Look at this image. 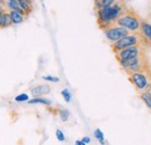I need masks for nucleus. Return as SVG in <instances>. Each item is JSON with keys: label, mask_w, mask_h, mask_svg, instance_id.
Wrapping results in <instances>:
<instances>
[{"label": "nucleus", "mask_w": 151, "mask_h": 145, "mask_svg": "<svg viewBox=\"0 0 151 145\" xmlns=\"http://www.w3.org/2000/svg\"><path fill=\"white\" fill-rule=\"evenodd\" d=\"M139 35L142 38L143 45L148 49L151 47V22L148 19L141 20V28H139Z\"/></svg>", "instance_id": "6e6552de"}, {"label": "nucleus", "mask_w": 151, "mask_h": 145, "mask_svg": "<svg viewBox=\"0 0 151 145\" xmlns=\"http://www.w3.org/2000/svg\"><path fill=\"white\" fill-rule=\"evenodd\" d=\"M58 115H59V118L63 121V122H66L70 117V111L68 109L65 108H62L58 110Z\"/></svg>", "instance_id": "dca6fc26"}, {"label": "nucleus", "mask_w": 151, "mask_h": 145, "mask_svg": "<svg viewBox=\"0 0 151 145\" xmlns=\"http://www.w3.org/2000/svg\"><path fill=\"white\" fill-rule=\"evenodd\" d=\"M120 67L127 73V75L135 72H148L151 73V65L149 58L147 56V51L139 55L138 57H135L132 59L127 60H117Z\"/></svg>", "instance_id": "f03ea898"}, {"label": "nucleus", "mask_w": 151, "mask_h": 145, "mask_svg": "<svg viewBox=\"0 0 151 145\" xmlns=\"http://www.w3.org/2000/svg\"><path fill=\"white\" fill-rule=\"evenodd\" d=\"M138 96H139V99L144 102V105H145V106L151 110V96H149L148 94H145L144 92L139 93V94H138Z\"/></svg>", "instance_id": "2eb2a0df"}, {"label": "nucleus", "mask_w": 151, "mask_h": 145, "mask_svg": "<svg viewBox=\"0 0 151 145\" xmlns=\"http://www.w3.org/2000/svg\"><path fill=\"white\" fill-rule=\"evenodd\" d=\"M4 12H5V7H4L2 5H0V19H1V17H2Z\"/></svg>", "instance_id": "b1692460"}, {"label": "nucleus", "mask_w": 151, "mask_h": 145, "mask_svg": "<svg viewBox=\"0 0 151 145\" xmlns=\"http://www.w3.org/2000/svg\"><path fill=\"white\" fill-rule=\"evenodd\" d=\"M129 81L132 83V85L135 87L136 92L139 94L141 92H143L148 85L151 83V73L148 72H135L128 75Z\"/></svg>", "instance_id": "39448f33"}, {"label": "nucleus", "mask_w": 151, "mask_h": 145, "mask_svg": "<svg viewBox=\"0 0 151 145\" xmlns=\"http://www.w3.org/2000/svg\"><path fill=\"white\" fill-rule=\"evenodd\" d=\"M75 145H86V144H85L83 141H76Z\"/></svg>", "instance_id": "393cba45"}, {"label": "nucleus", "mask_w": 151, "mask_h": 145, "mask_svg": "<svg viewBox=\"0 0 151 145\" xmlns=\"http://www.w3.org/2000/svg\"><path fill=\"white\" fill-rule=\"evenodd\" d=\"M50 91H51V87H50L49 85H47V84H41V85H37V86H35V87H33V88L30 90L32 95H33L34 98L43 96V95L50 93Z\"/></svg>", "instance_id": "1a4fd4ad"}, {"label": "nucleus", "mask_w": 151, "mask_h": 145, "mask_svg": "<svg viewBox=\"0 0 151 145\" xmlns=\"http://www.w3.org/2000/svg\"><path fill=\"white\" fill-rule=\"evenodd\" d=\"M135 45H143V42H142L139 33H129L127 36L122 37L117 42L112 43L111 48H112V51H113L114 54H116V52H119V51H121L123 49H127V48H130V47H135Z\"/></svg>", "instance_id": "20e7f679"}, {"label": "nucleus", "mask_w": 151, "mask_h": 145, "mask_svg": "<svg viewBox=\"0 0 151 145\" xmlns=\"http://www.w3.org/2000/svg\"><path fill=\"white\" fill-rule=\"evenodd\" d=\"M11 26H13V22H12V19H11L9 11L5 9L2 17L0 19V28H8Z\"/></svg>", "instance_id": "9d476101"}, {"label": "nucleus", "mask_w": 151, "mask_h": 145, "mask_svg": "<svg viewBox=\"0 0 151 145\" xmlns=\"http://www.w3.org/2000/svg\"><path fill=\"white\" fill-rule=\"evenodd\" d=\"M94 136L95 138L100 142V144H105V135H104V132L100 130V129H95L94 131Z\"/></svg>", "instance_id": "f3484780"}, {"label": "nucleus", "mask_w": 151, "mask_h": 145, "mask_svg": "<svg viewBox=\"0 0 151 145\" xmlns=\"http://www.w3.org/2000/svg\"><path fill=\"white\" fill-rule=\"evenodd\" d=\"M141 20L139 15L132 8H126L123 13L116 20L115 24L127 29L129 33H139L141 28Z\"/></svg>", "instance_id": "7ed1b4c3"}, {"label": "nucleus", "mask_w": 151, "mask_h": 145, "mask_svg": "<svg viewBox=\"0 0 151 145\" xmlns=\"http://www.w3.org/2000/svg\"><path fill=\"white\" fill-rule=\"evenodd\" d=\"M145 48L143 45H135V47H130L127 49H123L119 52L115 54V58L116 60H127V59H132L135 57H138L139 55L145 52Z\"/></svg>", "instance_id": "0eeeda50"}, {"label": "nucleus", "mask_w": 151, "mask_h": 145, "mask_svg": "<svg viewBox=\"0 0 151 145\" xmlns=\"http://www.w3.org/2000/svg\"><path fill=\"white\" fill-rule=\"evenodd\" d=\"M126 8L127 7L123 0H117L111 7H102L100 9H96L95 13H96V21H98L99 28L105 30L106 28L115 24L116 20L123 13Z\"/></svg>", "instance_id": "f257e3e1"}, {"label": "nucleus", "mask_w": 151, "mask_h": 145, "mask_svg": "<svg viewBox=\"0 0 151 145\" xmlns=\"http://www.w3.org/2000/svg\"><path fill=\"white\" fill-rule=\"evenodd\" d=\"M5 2H6V0H0V5H2V6H4V5H5Z\"/></svg>", "instance_id": "a878e982"}, {"label": "nucleus", "mask_w": 151, "mask_h": 145, "mask_svg": "<svg viewBox=\"0 0 151 145\" xmlns=\"http://www.w3.org/2000/svg\"><path fill=\"white\" fill-rule=\"evenodd\" d=\"M9 14H11V19H12L13 24H20V23H22L24 21V18H26V14L17 12V11H11Z\"/></svg>", "instance_id": "ddd939ff"}, {"label": "nucleus", "mask_w": 151, "mask_h": 145, "mask_svg": "<svg viewBox=\"0 0 151 145\" xmlns=\"http://www.w3.org/2000/svg\"><path fill=\"white\" fill-rule=\"evenodd\" d=\"M18 2H19V5H20V7H21V9L26 13V15L28 17L29 15V13L33 11V5H30V4H28L26 0H18Z\"/></svg>", "instance_id": "4468645a"}, {"label": "nucleus", "mask_w": 151, "mask_h": 145, "mask_svg": "<svg viewBox=\"0 0 151 145\" xmlns=\"http://www.w3.org/2000/svg\"><path fill=\"white\" fill-rule=\"evenodd\" d=\"M60 94H62V96L64 98V100H65L66 102H70V101H71V98H72V95H71V93H70V91H69L68 88L63 90Z\"/></svg>", "instance_id": "6ab92c4d"}, {"label": "nucleus", "mask_w": 151, "mask_h": 145, "mask_svg": "<svg viewBox=\"0 0 151 145\" xmlns=\"http://www.w3.org/2000/svg\"><path fill=\"white\" fill-rule=\"evenodd\" d=\"M102 32H104L105 36L107 38V41L111 42V44L117 42L119 39H121L122 37L127 36V35L129 34V32H128L127 29H124V28H122V27H120V26H116V24H113V26L106 28V29L102 30Z\"/></svg>", "instance_id": "423d86ee"}, {"label": "nucleus", "mask_w": 151, "mask_h": 145, "mask_svg": "<svg viewBox=\"0 0 151 145\" xmlns=\"http://www.w3.org/2000/svg\"><path fill=\"white\" fill-rule=\"evenodd\" d=\"M14 100H15L17 102H24V101H27V102H28V100H29V95H28L27 93H22V94L17 95Z\"/></svg>", "instance_id": "a211bd4d"}, {"label": "nucleus", "mask_w": 151, "mask_h": 145, "mask_svg": "<svg viewBox=\"0 0 151 145\" xmlns=\"http://www.w3.org/2000/svg\"><path fill=\"white\" fill-rule=\"evenodd\" d=\"M42 79L44 81H51V83H58L59 81V78L58 77H54V75H43Z\"/></svg>", "instance_id": "aec40b11"}, {"label": "nucleus", "mask_w": 151, "mask_h": 145, "mask_svg": "<svg viewBox=\"0 0 151 145\" xmlns=\"http://www.w3.org/2000/svg\"><path fill=\"white\" fill-rule=\"evenodd\" d=\"M5 8H6L7 11H9V12H11V11H17V12L26 14V13L21 9L18 0H6V2H5ZM26 17H27V15H26Z\"/></svg>", "instance_id": "9b49d317"}, {"label": "nucleus", "mask_w": 151, "mask_h": 145, "mask_svg": "<svg viewBox=\"0 0 151 145\" xmlns=\"http://www.w3.org/2000/svg\"><path fill=\"white\" fill-rule=\"evenodd\" d=\"M143 92H144L145 94H148L149 96H151V83L149 84V85H148V87H147V88H145V90H144ZM141 93H142V92H141Z\"/></svg>", "instance_id": "4be33fe9"}, {"label": "nucleus", "mask_w": 151, "mask_h": 145, "mask_svg": "<svg viewBox=\"0 0 151 145\" xmlns=\"http://www.w3.org/2000/svg\"><path fill=\"white\" fill-rule=\"evenodd\" d=\"M56 137L59 142H64L65 141V135H64V132L60 129H57L56 130Z\"/></svg>", "instance_id": "412c9836"}, {"label": "nucleus", "mask_w": 151, "mask_h": 145, "mask_svg": "<svg viewBox=\"0 0 151 145\" xmlns=\"http://www.w3.org/2000/svg\"><path fill=\"white\" fill-rule=\"evenodd\" d=\"M28 103L29 105H44V106H51L52 102L51 100L44 98V96H38V98H33L32 100L29 99L28 100Z\"/></svg>", "instance_id": "f8f14e48"}, {"label": "nucleus", "mask_w": 151, "mask_h": 145, "mask_svg": "<svg viewBox=\"0 0 151 145\" xmlns=\"http://www.w3.org/2000/svg\"><path fill=\"white\" fill-rule=\"evenodd\" d=\"M81 141H83V142H84L86 145L88 144V143H91V138H90V137H84Z\"/></svg>", "instance_id": "5701e85b"}]
</instances>
